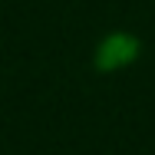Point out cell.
I'll return each instance as SVG.
<instances>
[{"instance_id":"1","label":"cell","mask_w":155,"mask_h":155,"mask_svg":"<svg viewBox=\"0 0 155 155\" xmlns=\"http://www.w3.org/2000/svg\"><path fill=\"white\" fill-rule=\"evenodd\" d=\"M135 50H139V43H135L132 36L112 33V36H106V40L99 43L96 63H99V69H119V66H125V63L135 60Z\"/></svg>"}]
</instances>
